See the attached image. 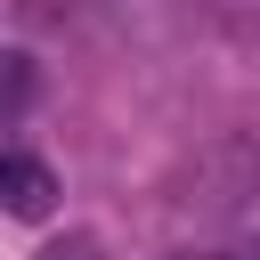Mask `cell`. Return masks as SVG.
Listing matches in <instances>:
<instances>
[{"label":"cell","instance_id":"cell-3","mask_svg":"<svg viewBox=\"0 0 260 260\" xmlns=\"http://www.w3.org/2000/svg\"><path fill=\"white\" fill-rule=\"evenodd\" d=\"M228 16H244V24H252V16H260V0H228Z\"/></svg>","mask_w":260,"mask_h":260},{"label":"cell","instance_id":"cell-1","mask_svg":"<svg viewBox=\"0 0 260 260\" xmlns=\"http://www.w3.org/2000/svg\"><path fill=\"white\" fill-rule=\"evenodd\" d=\"M49 203H57L49 162H32V154L0 146V211H8V219H49Z\"/></svg>","mask_w":260,"mask_h":260},{"label":"cell","instance_id":"cell-2","mask_svg":"<svg viewBox=\"0 0 260 260\" xmlns=\"http://www.w3.org/2000/svg\"><path fill=\"white\" fill-rule=\"evenodd\" d=\"M24 98H32V65H24L16 49H8V57H0V114H16Z\"/></svg>","mask_w":260,"mask_h":260}]
</instances>
